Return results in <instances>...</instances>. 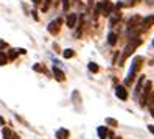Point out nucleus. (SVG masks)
Masks as SVG:
<instances>
[{"mask_svg": "<svg viewBox=\"0 0 154 139\" xmlns=\"http://www.w3.org/2000/svg\"><path fill=\"white\" fill-rule=\"evenodd\" d=\"M62 2H64V3H62V8H64V11H67L69 6H70V2H69V0H62Z\"/></svg>", "mask_w": 154, "mask_h": 139, "instance_id": "20", "label": "nucleus"}, {"mask_svg": "<svg viewBox=\"0 0 154 139\" xmlns=\"http://www.w3.org/2000/svg\"><path fill=\"white\" fill-rule=\"evenodd\" d=\"M148 130H149V131L154 134V125H148Z\"/></svg>", "mask_w": 154, "mask_h": 139, "instance_id": "25", "label": "nucleus"}, {"mask_svg": "<svg viewBox=\"0 0 154 139\" xmlns=\"http://www.w3.org/2000/svg\"><path fill=\"white\" fill-rule=\"evenodd\" d=\"M98 136H100V139H106L107 136H109L107 128L106 127H98Z\"/></svg>", "mask_w": 154, "mask_h": 139, "instance_id": "12", "label": "nucleus"}, {"mask_svg": "<svg viewBox=\"0 0 154 139\" xmlns=\"http://www.w3.org/2000/svg\"><path fill=\"white\" fill-rule=\"evenodd\" d=\"M59 25H61V19H56V21H53L48 24V31L51 34H58L59 33Z\"/></svg>", "mask_w": 154, "mask_h": 139, "instance_id": "4", "label": "nucleus"}, {"mask_svg": "<svg viewBox=\"0 0 154 139\" xmlns=\"http://www.w3.org/2000/svg\"><path fill=\"white\" fill-rule=\"evenodd\" d=\"M33 69H34V70H39V72H45V69H44L42 66H39V64H36V66H34Z\"/></svg>", "mask_w": 154, "mask_h": 139, "instance_id": "22", "label": "nucleus"}, {"mask_svg": "<svg viewBox=\"0 0 154 139\" xmlns=\"http://www.w3.org/2000/svg\"><path fill=\"white\" fill-rule=\"evenodd\" d=\"M19 53H20V55H25V53H26V50H23V49H20V50H19Z\"/></svg>", "mask_w": 154, "mask_h": 139, "instance_id": "26", "label": "nucleus"}, {"mask_svg": "<svg viewBox=\"0 0 154 139\" xmlns=\"http://www.w3.org/2000/svg\"><path fill=\"white\" fill-rule=\"evenodd\" d=\"M115 95L119 97L120 100H126L128 99V91L125 89V86H117L115 88Z\"/></svg>", "mask_w": 154, "mask_h": 139, "instance_id": "6", "label": "nucleus"}, {"mask_svg": "<svg viewBox=\"0 0 154 139\" xmlns=\"http://www.w3.org/2000/svg\"><path fill=\"white\" fill-rule=\"evenodd\" d=\"M33 3H34V5H39V3H41V0H33Z\"/></svg>", "mask_w": 154, "mask_h": 139, "instance_id": "27", "label": "nucleus"}, {"mask_svg": "<svg viewBox=\"0 0 154 139\" xmlns=\"http://www.w3.org/2000/svg\"><path fill=\"white\" fill-rule=\"evenodd\" d=\"M87 67H89V70H90V72H94V73H97V72L100 70L98 64H95V63H89V66H87Z\"/></svg>", "mask_w": 154, "mask_h": 139, "instance_id": "15", "label": "nucleus"}, {"mask_svg": "<svg viewBox=\"0 0 154 139\" xmlns=\"http://www.w3.org/2000/svg\"><path fill=\"white\" fill-rule=\"evenodd\" d=\"M6 63H8V57L3 52H0V66H5Z\"/></svg>", "mask_w": 154, "mask_h": 139, "instance_id": "16", "label": "nucleus"}, {"mask_svg": "<svg viewBox=\"0 0 154 139\" xmlns=\"http://www.w3.org/2000/svg\"><path fill=\"white\" fill-rule=\"evenodd\" d=\"M142 44V39L139 38V36H135V38H131V41L128 42V45L125 47V50H123V55H122V60H120V66H123V63H125V60L128 58V57H131V55L134 53V50L139 47V45Z\"/></svg>", "mask_w": 154, "mask_h": 139, "instance_id": "1", "label": "nucleus"}, {"mask_svg": "<svg viewBox=\"0 0 154 139\" xmlns=\"http://www.w3.org/2000/svg\"><path fill=\"white\" fill-rule=\"evenodd\" d=\"M143 81H145V75H143V77H140V80H139V83H137V88H135V94H139V92H140Z\"/></svg>", "mask_w": 154, "mask_h": 139, "instance_id": "18", "label": "nucleus"}, {"mask_svg": "<svg viewBox=\"0 0 154 139\" xmlns=\"http://www.w3.org/2000/svg\"><path fill=\"white\" fill-rule=\"evenodd\" d=\"M142 63H143V58L142 57H135L134 58V61H132V66H131V69H129V73H128V78H126V85H131V83L134 81V78H135V73L139 72V69L142 67Z\"/></svg>", "mask_w": 154, "mask_h": 139, "instance_id": "2", "label": "nucleus"}, {"mask_svg": "<svg viewBox=\"0 0 154 139\" xmlns=\"http://www.w3.org/2000/svg\"><path fill=\"white\" fill-rule=\"evenodd\" d=\"M106 124H107V125H112V127L119 125V122H117L115 119H112V117H107V119H106Z\"/></svg>", "mask_w": 154, "mask_h": 139, "instance_id": "19", "label": "nucleus"}, {"mask_svg": "<svg viewBox=\"0 0 154 139\" xmlns=\"http://www.w3.org/2000/svg\"><path fill=\"white\" fill-rule=\"evenodd\" d=\"M76 21H78L76 14H69V17H67V27H69V28H75Z\"/></svg>", "mask_w": 154, "mask_h": 139, "instance_id": "9", "label": "nucleus"}, {"mask_svg": "<svg viewBox=\"0 0 154 139\" xmlns=\"http://www.w3.org/2000/svg\"><path fill=\"white\" fill-rule=\"evenodd\" d=\"M137 2H139V0H129V2L126 3V5H135V3H137Z\"/></svg>", "mask_w": 154, "mask_h": 139, "instance_id": "24", "label": "nucleus"}, {"mask_svg": "<svg viewBox=\"0 0 154 139\" xmlns=\"http://www.w3.org/2000/svg\"><path fill=\"white\" fill-rule=\"evenodd\" d=\"M69 136H70L69 130H64V128H61V130H58V131H56V137H58V139H67Z\"/></svg>", "mask_w": 154, "mask_h": 139, "instance_id": "10", "label": "nucleus"}, {"mask_svg": "<svg viewBox=\"0 0 154 139\" xmlns=\"http://www.w3.org/2000/svg\"><path fill=\"white\" fill-rule=\"evenodd\" d=\"M139 24H142V17H140V16H132L131 19H129V22H128V30H129V31L134 30Z\"/></svg>", "mask_w": 154, "mask_h": 139, "instance_id": "5", "label": "nucleus"}, {"mask_svg": "<svg viewBox=\"0 0 154 139\" xmlns=\"http://www.w3.org/2000/svg\"><path fill=\"white\" fill-rule=\"evenodd\" d=\"M112 14H114V16L111 17V21H109V25H111V27H114V25H115L117 22L120 21V17H122L120 11H115V13H112Z\"/></svg>", "mask_w": 154, "mask_h": 139, "instance_id": "11", "label": "nucleus"}, {"mask_svg": "<svg viewBox=\"0 0 154 139\" xmlns=\"http://www.w3.org/2000/svg\"><path fill=\"white\" fill-rule=\"evenodd\" d=\"M149 113H151V116L154 117V105H149Z\"/></svg>", "mask_w": 154, "mask_h": 139, "instance_id": "23", "label": "nucleus"}, {"mask_svg": "<svg viewBox=\"0 0 154 139\" xmlns=\"http://www.w3.org/2000/svg\"><path fill=\"white\" fill-rule=\"evenodd\" d=\"M112 10H114V5L111 2H101V14L103 16H111L112 14Z\"/></svg>", "mask_w": 154, "mask_h": 139, "instance_id": "3", "label": "nucleus"}, {"mask_svg": "<svg viewBox=\"0 0 154 139\" xmlns=\"http://www.w3.org/2000/svg\"><path fill=\"white\" fill-rule=\"evenodd\" d=\"M152 24H154V16L151 14V16H146L145 19H142V24H140V27H142L143 30H148V28H149V27H151Z\"/></svg>", "mask_w": 154, "mask_h": 139, "instance_id": "7", "label": "nucleus"}, {"mask_svg": "<svg viewBox=\"0 0 154 139\" xmlns=\"http://www.w3.org/2000/svg\"><path fill=\"white\" fill-rule=\"evenodd\" d=\"M73 55H75V52L73 50H72V49H66L64 52H62V57H64V58H72V57H73Z\"/></svg>", "mask_w": 154, "mask_h": 139, "instance_id": "14", "label": "nucleus"}, {"mask_svg": "<svg viewBox=\"0 0 154 139\" xmlns=\"http://www.w3.org/2000/svg\"><path fill=\"white\" fill-rule=\"evenodd\" d=\"M53 75H55V78H56L58 81H64V80H66V75H64V72H62L61 69H58L56 66L53 67Z\"/></svg>", "mask_w": 154, "mask_h": 139, "instance_id": "8", "label": "nucleus"}, {"mask_svg": "<svg viewBox=\"0 0 154 139\" xmlns=\"http://www.w3.org/2000/svg\"><path fill=\"white\" fill-rule=\"evenodd\" d=\"M107 42H109V45H114L117 42V34L115 33H109V36H107Z\"/></svg>", "mask_w": 154, "mask_h": 139, "instance_id": "13", "label": "nucleus"}, {"mask_svg": "<svg viewBox=\"0 0 154 139\" xmlns=\"http://www.w3.org/2000/svg\"><path fill=\"white\" fill-rule=\"evenodd\" d=\"M2 134H3V139H11V131H10V128H3V130H2Z\"/></svg>", "mask_w": 154, "mask_h": 139, "instance_id": "17", "label": "nucleus"}, {"mask_svg": "<svg viewBox=\"0 0 154 139\" xmlns=\"http://www.w3.org/2000/svg\"><path fill=\"white\" fill-rule=\"evenodd\" d=\"M115 139H122V137H115Z\"/></svg>", "mask_w": 154, "mask_h": 139, "instance_id": "28", "label": "nucleus"}, {"mask_svg": "<svg viewBox=\"0 0 154 139\" xmlns=\"http://www.w3.org/2000/svg\"><path fill=\"white\" fill-rule=\"evenodd\" d=\"M16 57H17V53H16L14 50H10V55H8V58H10V60H16Z\"/></svg>", "mask_w": 154, "mask_h": 139, "instance_id": "21", "label": "nucleus"}]
</instances>
